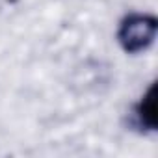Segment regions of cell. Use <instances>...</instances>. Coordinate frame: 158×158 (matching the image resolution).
<instances>
[{
	"label": "cell",
	"mask_w": 158,
	"mask_h": 158,
	"mask_svg": "<svg viewBox=\"0 0 158 158\" xmlns=\"http://www.w3.org/2000/svg\"><path fill=\"white\" fill-rule=\"evenodd\" d=\"M156 19L147 13L127 15L117 30V41L128 54H138L149 48L156 37Z\"/></svg>",
	"instance_id": "obj_1"
},
{
	"label": "cell",
	"mask_w": 158,
	"mask_h": 158,
	"mask_svg": "<svg viewBox=\"0 0 158 158\" xmlns=\"http://www.w3.org/2000/svg\"><path fill=\"white\" fill-rule=\"evenodd\" d=\"M134 115H136V123L139 128L149 130V132L156 130V86L154 84H151L147 93L138 102Z\"/></svg>",
	"instance_id": "obj_2"
}]
</instances>
